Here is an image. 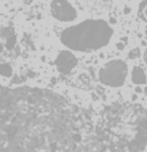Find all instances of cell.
Instances as JSON below:
<instances>
[{
  "instance_id": "6da1fadb",
  "label": "cell",
  "mask_w": 147,
  "mask_h": 152,
  "mask_svg": "<svg viewBox=\"0 0 147 152\" xmlns=\"http://www.w3.org/2000/svg\"><path fill=\"white\" fill-rule=\"evenodd\" d=\"M0 152H87L75 107L48 90L0 86Z\"/></svg>"
},
{
  "instance_id": "7a4b0ae2",
  "label": "cell",
  "mask_w": 147,
  "mask_h": 152,
  "mask_svg": "<svg viewBox=\"0 0 147 152\" xmlns=\"http://www.w3.org/2000/svg\"><path fill=\"white\" fill-rule=\"evenodd\" d=\"M113 37V28L104 19H87L64 28L60 34L63 45L76 52H94L106 46Z\"/></svg>"
},
{
  "instance_id": "3957f363",
  "label": "cell",
  "mask_w": 147,
  "mask_h": 152,
  "mask_svg": "<svg viewBox=\"0 0 147 152\" xmlns=\"http://www.w3.org/2000/svg\"><path fill=\"white\" fill-rule=\"evenodd\" d=\"M128 75L127 63L120 58L110 60L101 66L98 72V79L104 86L108 87H121L125 83Z\"/></svg>"
},
{
  "instance_id": "277c9868",
  "label": "cell",
  "mask_w": 147,
  "mask_h": 152,
  "mask_svg": "<svg viewBox=\"0 0 147 152\" xmlns=\"http://www.w3.org/2000/svg\"><path fill=\"white\" fill-rule=\"evenodd\" d=\"M51 12L53 18L60 22H72L76 19V10L70 1H52L51 3Z\"/></svg>"
},
{
  "instance_id": "5b68a950",
  "label": "cell",
  "mask_w": 147,
  "mask_h": 152,
  "mask_svg": "<svg viewBox=\"0 0 147 152\" xmlns=\"http://www.w3.org/2000/svg\"><path fill=\"white\" fill-rule=\"evenodd\" d=\"M54 64L57 66V69L60 73L63 75H67L78 64V58L75 57V54L70 50H63L57 54L56 60H54Z\"/></svg>"
},
{
  "instance_id": "8992f818",
  "label": "cell",
  "mask_w": 147,
  "mask_h": 152,
  "mask_svg": "<svg viewBox=\"0 0 147 152\" xmlns=\"http://www.w3.org/2000/svg\"><path fill=\"white\" fill-rule=\"evenodd\" d=\"M131 80H132V83H135L136 86L146 84V82H147L146 72L143 71V68H142V66L135 65L134 68H132V72H131Z\"/></svg>"
},
{
  "instance_id": "52a82bcc",
  "label": "cell",
  "mask_w": 147,
  "mask_h": 152,
  "mask_svg": "<svg viewBox=\"0 0 147 152\" xmlns=\"http://www.w3.org/2000/svg\"><path fill=\"white\" fill-rule=\"evenodd\" d=\"M0 76H3V77H11L12 76V66L8 63L0 64Z\"/></svg>"
},
{
  "instance_id": "ba28073f",
  "label": "cell",
  "mask_w": 147,
  "mask_h": 152,
  "mask_svg": "<svg viewBox=\"0 0 147 152\" xmlns=\"http://www.w3.org/2000/svg\"><path fill=\"white\" fill-rule=\"evenodd\" d=\"M12 35H15V33H14V28L10 27V26H6V27L0 28V37H3L7 39V38L12 37Z\"/></svg>"
},
{
  "instance_id": "9c48e42d",
  "label": "cell",
  "mask_w": 147,
  "mask_h": 152,
  "mask_svg": "<svg viewBox=\"0 0 147 152\" xmlns=\"http://www.w3.org/2000/svg\"><path fill=\"white\" fill-rule=\"evenodd\" d=\"M139 57H140V48H134L128 53V58H131V60H136Z\"/></svg>"
},
{
  "instance_id": "30bf717a",
  "label": "cell",
  "mask_w": 147,
  "mask_h": 152,
  "mask_svg": "<svg viewBox=\"0 0 147 152\" xmlns=\"http://www.w3.org/2000/svg\"><path fill=\"white\" fill-rule=\"evenodd\" d=\"M15 45H16V35H12V37H10V38H7L6 39V48L7 49H14L15 48Z\"/></svg>"
},
{
  "instance_id": "8fae6325",
  "label": "cell",
  "mask_w": 147,
  "mask_h": 152,
  "mask_svg": "<svg viewBox=\"0 0 147 152\" xmlns=\"http://www.w3.org/2000/svg\"><path fill=\"white\" fill-rule=\"evenodd\" d=\"M147 8V1H142L139 4V12H142V10H146Z\"/></svg>"
},
{
  "instance_id": "7c38bea8",
  "label": "cell",
  "mask_w": 147,
  "mask_h": 152,
  "mask_svg": "<svg viewBox=\"0 0 147 152\" xmlns=\"http://www.w3.org/2000/svg\"><path fill=\"white\" fill-rule=\"evenodd\" d=\"M116 48H117L118 50H124V48H125L124 42H117V45H116Z\"/></svg>"
},
{
  "instance_id": "4fadbf2b",
  "label": "cell",
  "mask_w": 147,
  "mask_h": 152,
  "mask_svg": "<svg viewBox=\"0 0 147 152\" xmlns=\"http://www.w3.org/2000/svg\"><path fill=\"white\" fill-rule=\"evenodd\" d=\"M143 61L147 64V49L144 50V53H143Z\"/></svg>"
},
{
  "instance_id": "5bb4252c",
  "label": "cell",
  "mask_w": 147,
  "mask_h": 152,
  "mask_svg": "<svg viewBox=\"0 0 147 152\" xmlns=\"http://www.w3.org/2000/svg\"><path fill=\"white\" fill-rule=\"evenodd\" d=\"M131 12V8H129V7H125L124 8V14H129Z\"/></svg>"
},
{
  "instance_id": "9a60e30c",
  "label": "cell",
  "mask_w": 147,
  "mask_h": 152,
  "mask_svg": "<svg viewBox=\"0 0 147 152\" xmlns=\"http://www.w3.org/2000/svg\"><path fill=\"white\" fill-rule=\"evenodd\" d=\"M3 49H4V45L1 44V41H0V53H1V52H3Z\"/></svg>"
},
{
  "instance_id": "2e32d148",
  "label": "cell",
  "mask_w": 147,
  "mask_h": 152,
  "mask_svg": "<svg viewBox=\"0 0 147 152\" xmlns=\"http://www.w3.org/2000/svg\"><path fill=\"white\" fill-rule=\"evenodd\" d=\"M110 23H112V25H115V23H116V19L112 18V19H110Z\"/></svg>"
},
{
  "instance_id": "e0dca14e",
  "label": "cell",
  "mask_w": 147,
  "mask_h": 152,
  "mask_svg": "<svg viewBox=\"0 0 147 152\" xmlns=\"http://www.w3.org/2000/svg\"><path fill=\"white\" fill-rule=\"evenodd\" d=\"M135 91H136V92H142V88H140V87H137V88H135Z\"/></svg>"
},
{
  "instance_id": "ac0fdd59",
  "label": "cell",
  "mask_w": 147,
  "mask_h": 152,
  "mask_svg": "<svg viewBox=\"0 0 147 152\" xmlns=\"http://www.w3.org/2000/svg\"><path fill=\"white\" fill-rule=\"evenodd\" d=\"M144 12H146V16H147V8H146V10H144Z\"/></svg>"
},
{
  "instance_id": "d6986e66",
  "label": "cell",
  "mask_w": 147,
  "mask_h": 152,
  "mask_svg": "<svg viewBox=\"0 0 147 152\" xmlns=\"http://www.w3.org/2000/svg\"><path fill=\"white\" fill-rule=\"evenodd\" d=\"M146 35H147V31H146Z\"/></svg>"
}]
</instances>
